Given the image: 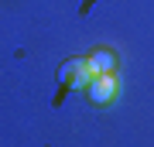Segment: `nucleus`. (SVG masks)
I'll use <instances>...</instances> for the list:
<instances>
[{"mask_svg":"<svg viewBox=\"0 0 154 147\" xmlns=\"http://www.w3.org/2000/svg\"><path fill=\"white\" fill-rule=\"evenodd\" d=\"M116 93H120V82H116L113 72H106V75H93V82L86 86V96L93 99V103H110V99H116Z\"/></svg>","mask_w":154,"mask_h":147,"instance_id":"2","label":"nucleus"},{"mask_svg":"<svg viewBox=\"0 0 154 147\" xmlns=\"http://www.w3.org/2000/svg\"><path fill=\"white\" fill-rule=\"evenodd\" d=\"M58 82H62L65 89H86L89 82H93V69H89V62H86V58H69V62H62Z\"/></svg>","mask_w":154,"mask_h":147,"instance_id":"1","label":"nucleus"},{"mask_svg":"<svg viewBox=\"0 0 154 147\" xmlns=\"http://www.w3.org/2000/svg\"><path fill=\"white\" fill-rule=\"evenodd\" d=\"M86 62H89V69H93V75H106V72H113V69H116V55H113V51H106V48H96Z\"/></svg>","mask_w":154,"mask_h":147,"instance_id":"3","label":"nucleus"}]
</instances>
